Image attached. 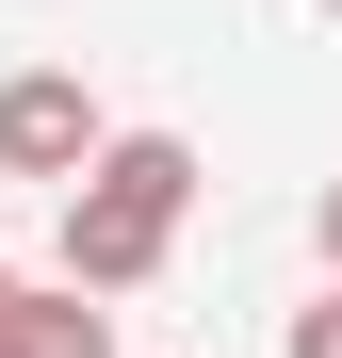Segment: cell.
Instances as JSON below:
<instances>
[{"mask_svg": "<svg viewBox=\"0 0 342 358\" xmlns=\"http://www.w3.org/2000/svg\"><path fill=\"white\" fill-rule=\"evenodd\" d=\"M180 212H196V147L180 131H114L66 179V277L82 293H147L163 261H180Z\"/></svg>", "mask_w": 342, "mask_h": 358, "instance_id": "6da1fadb", "label": "cell"}, {"mask_svg": "<svg viewBox=\"0 0 342 358\" xmlns=\"http://www.w3.org/2000/svg\"><path fill=\"white\" fill-rule=\"evenodd\" d=\"M98 147H114V131H98V98H82L66 66H17V82H0V163H17V179H49V196H66Z\"/></svg>", "mask_w": 342, "mask_h": 358, "instance_id": "7a4b0ae2", "label": "cell"}, {"mask_svg": "<svg viewBox=\"0 0 342 358\" xmlns=\"http://www.w3.org/2000/svg\"><path fill=\"white\" fill-rule=\"evenodd\" d=\"M0 326H17V358H114V326L82 310V277H66V293H17Z\"/></svg>", "mask_w": 342, "mask_h": 358, "instance_id": "3957f363", "label": "cell"}, {"mask_svg": "<svg viewBox=\"0 0 342 358\" xmlns=\"http://www.w3.org/2000/svg\"><path fill=\"white\" fill-rule=\"evenodd\" d=\"M294 358H342V277H326L310 310H294Z\"/></svg>", "mask_w": 342, "mask_h": 358, "instance_id": "277c9868", "label": "cell"}, {"mask_svg": "<svg viewBox=\"0 0 342 358\" xmlns=\"http://www.w3.org/2000/svg\"><path fill=\"white\" fill-rule=\"evenodd\" d=\"M310 245H326V277H342V179H326V212H310Z\"/></svg>", "mask_w": 342, "mask_h": 358, "instance_id": "5b68a950", "label": "cell"}, {"mask_svg": "<svg viewBox=\"0 0 342 358\" xmlns=\"http://www.w3.org/2000/svg\"><path fill=\"white\" fill-rule=\"evenodd\" d=\"M0 310H17V261H0Z\"/></svg>", "mask_w": 342, "mask_h": 358, "instance_id": "8992f818", "label": "cell"}, {"mask_svg": "<svg viewBox=\"0 0 342 358\" xmlns=\"http://www.w3.org/2000/svg\"><path fill=\"white\" fill-rule=\"evenodd\" d=\"M0 358H17V326H0Z\"/></svg>", "mask_w": 342, "mask_h": 358, "instance_id": "52a82bcc", "label": "cell"}, {"mask_svg": "<svg viewBox=\"0 0 342 358\" xmlns=\"http://www.w3.org/2000/svg\"><path fill=\"white\" fill-rule=\"evenodd\" d=\"M326 17H342V0H326Z\"/></svg>", "mask_w": 342, "mask_h": 358, "instance_id": "ba28073f", "label": "cell"}]
</instances>
